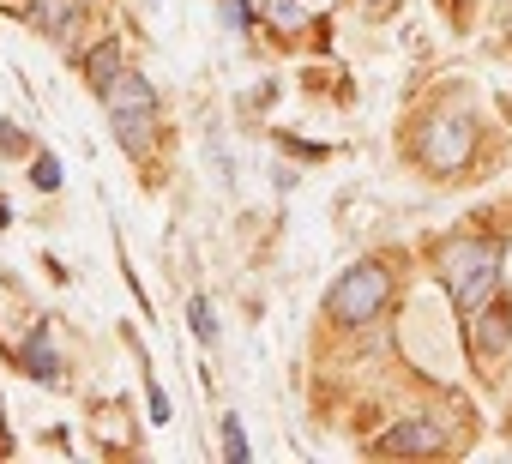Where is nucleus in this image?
Wrapping results in <instances>:
<instances>
[{
    "label": "nucleus",
    "instance_id": "obj_4",
    "mask_svg": "<svg viewBox=\"0 0 512 464\" xmlns=\"http://www.w3.org/2000/svg\"><path fill=\"white\" fill-rule=\"evenodd\" d=\"M470 145H476V127H470L464 115H452V121H440V127L422 139V157H428L434 169H458V163L470 157Z\"/></svg>",
    "mask_w": 512,
    "mask_h": 464
},
{
    "label": "nucleus",
    "instance_id": "obj_15",
    "mask_svg": "<svg viewBox=\"0 0 512 464\" xmlns=\"http://www.w3.org/2000/svg\"><path fill=\"white\" fill-rule=\"evenodd\" d=\"M368 7H386V0H368Z\"/></svg>",
    "mask_w": 512,
    "mask_h": 464
},
{
    "label": "nucleus",
    "instance_id": "obj_5",
    "mask_svg": "<svg viewBox=\"0 0 512 464\" xmlns=\"http://www.w3.org/2000/svg\"><path fill=\"white\" fill-rule=\"evenodd\" d=\"M476 320H470V350L476 356H500L506 344H512V314H506V302H494V308H470Z\"/></svg>",
    "mask_w": 512,
    "mask_h": 464
},
{
    "label": "nucleus",
    "instance_id": "obj_3",
    "mask_svg": "<svg viewBox=\"0 0 512 464\" xmlns=\"http://www.w3.org/2000/svg\"><path fill=\"white\" fill-rule=\"evenodd\" d=\"M386 296H392V278H386V266L362 260V266H350V272L332 284V296H326V314H332V320H344V326H362V320H374V314L386 308Z\"/></svg>",
    "mask_w": 512,
    "mask_h": 464
},
{
    "label": "nucleus",
    "instance_id": "obj_7",
    "mask_svg": "<svg viewBox=\"0 0 512 464\" xmlns=\"http://www.w3.org/2000/svg\"><path fill=\"white\" fill-rule=\"evenodd\" d=\"M79 13H85L79 0H37V7H31V19H37L49 37H73V31H79Z\"/></svg>",
    "mask_w": 512,
    "mask_h": 464
},
{
    "label": "nucleus",
    "instance_id": "obj_8",
    "mask_svg": "<svg viewBox=\"0 0 512 464\" xmlns=\"http://www.w3.org/2000/svg\"><path fill=\"white\" fill-rule=\"evenodd\" d=\"M85 79H91V91H97V97H109V85L121 79V49H115V43L91 49V55H85Z\"/></svg>",
    "mask_w": 512,
    "mask_h": 464
},
{
    "label": "nucleus",
    "instance_id": "obj_2",
    "mask_svg": "<svg viewBox=\"0 0 512 464\" xmlns=\"http://www.w3.org/2000/svg\"><path fill=\"white\" fill-rule=\"evenodd\" d=\"M109 121H115V139L127 157H151V139H157V97L139 73H121L109 85Z\"/></svg>",
    "mask_w": 512,
    "mask_h": 464
},
{
    "label": "nucleus",
    "instance_id": "obj_6",
    "mask_svg": "<svg viewBox=\"0 0 512 464\" xmlns=\"http://www.w3.org/2000/svg\"><path fill=\"white\" fill-rule=\"evenodd\" d=\"M380 452H446V428L440 422H398L380 434Z\"/></svg>",
    "mask_w": 512,
    "mask_h": 464
},
{
    "label": "nucleus",
    "instance_id": "obj_12",
    "mask_svg": "<svg viewBox=\"0 0 512 464\" xmlns=\"http://www.w3.org/2000/svg\"><path fill=\"white\" fill-rule=\"evenodd\" d=\"M31 181H37L43 193H49V187H61V163H55V157H37V169H31Z\"/></svg>",
    "mask_w": 512,
    "mask_h": 464
},
{
    "label": "nucleus",
    "instance_id": "obj_11",
    "mask_svg": "<svg viewBox=\"0 0 512 464\" xmlns=\"http://www.w3.org/2000/svg\"><path fill=\"white\" fill-rule=\"evenodd\" d=\"M187 320H193V338H205V344L217 338V314H211V302H193V308H187Z\"/></svg>",
    "mask_w": 512,
    "mask_h": 464
},
{
    "label": "nucleus",
    "instance_id": "obj_1",
    "mask_svg": "<svg viewBox=\"0 0 512 464\" xmlns=\"http://www.w3.org/2000/svg\"><path fill=\"white\" fill-rule=\"evenodd\" d=\"M440 278L458 308H482V296H494V284H500V248L494 242H446Z\"/></svg>",
    "mask_w": 512,
    "mask_h": 464
},
{
    "label": "nucleus",
    "instance_id": "obj_14",
    "mask_svg": "<svg viewBox=\"0 0 512 464\" xmlns=\"http://www.w3.org/2000/svg\"><path fill=\"white\" fill-rule=\"evenodd\" d=\"M0 151H25V133L19 127H0Z\"/></svg>",
    "mask_w": 512,
    "mask_h": 464
},
{
    "label": "nucleus",
    "instance_id": "obj_9",
    "mask_svg": "<svg viewBox=\"0 0 512 464\" xmlns=\"http://www.w3.org/2000/svg\"><path fill=\"white\" fill-rule=\"evenodd\" d=\"M260 13H266L272 31H302V7H296V0H260Z\"/></svg>",
    "mask_w": 512,
    "mask_h": 464
},
{
    "label": "nucleus",
    "instance_id": "obj_10",
    "mask_svg": "<svg viewBox=\"0 0 512 464\" xmlns=\"http://www.w3.org/2000/svg\"><path fill=\"white\" fill-rule=\"evenodd\" d=\"M25 362H31V374H37V380H61V368H55V356L43 350V338H31V350H25Z\"/></svg>",
    "mask_w": 512,
    "mask_h": 464
},
{
    "label": "nucleus",
    "instance_id": "obj_13",
    "mask_svg": "<svg viewBox=\"0 0 512 464\" xmlns=\"http://www.w3.org/2000/svg\"><path fill=\"white\" fill-rule=\"evenodd\" d=\"M223 452H229L235 464H247V440H241V428H235V416L223 422Z\"/></svg>",
    "mask_w": 512,
    "mask_h": 464
}]
</instances>
